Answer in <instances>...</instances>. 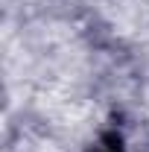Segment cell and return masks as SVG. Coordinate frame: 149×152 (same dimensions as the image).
<instances>
[{
	"instance_id": "1",
	"label": "cell",
	"mask_w": 149,
	"mask_h": 152,
	"mask_svg": "<svg viewBox=\"0 0 149 152\" xmlns=\"http://www.w3.org/2000/svg\"><path fill=\"white\" fill-rule=\"evenodd\" d=\"M91 152H126V149H123V137H120L117 132L102 134V137L96 140V146H93Z\"/></svg>"
}]
</instances>
